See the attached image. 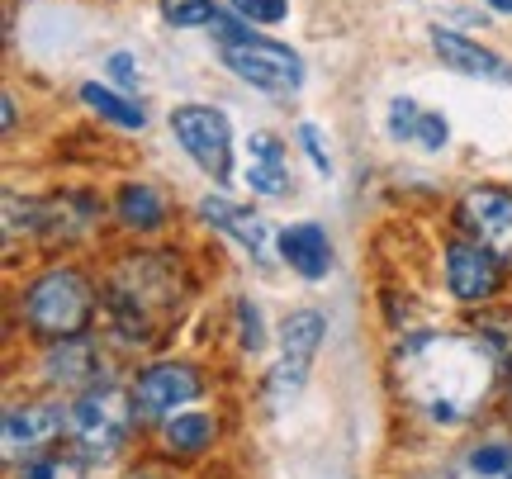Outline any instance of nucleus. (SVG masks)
<instances>
[{
  "instance_id": "nucleus-18",
  "label": "nucleus",
  "mask_w": 512,
  "mask_h": 479,
  "mask_svg": "<svg viewBox=\"0 0 512 479\" xmlns=\"http://www.w3.org/2000/svg\"><path fill=\"white\" fill-rule=\"evenodd\" d=\"M119 219L128 223V228H157V223L166 219V200H162V190H152V185L143 181H133L119 190Z\"/></svg>"
},
{
  "instance_id": "nucleus-10",
  "label": "nucleus",
  "mask_w": 512,
  "mask_h": 479,
  "mask_svg": "<svg viewBox=\"0 0 512 479\" xmlns=\"http://www.w3.org/2000/svg\"><path fill=\"white\" fill-rule=\"evenodd\" d=\"M446 285H451V295L465 299V304H484V299H494L498 285H503V261H498L489 247H479L475 238L451 242V247H446Z\"/></svg>"
},
{
  "instance_id": "nucleus-20",
  "label": "nucleus",
  "mask_w": 512,
  "mask_h": 479,
  "mask_svg": "<svg viewBox=\"0 0 512 479\" xmlns=\"http://www.w3.org/2000/svg\"><path fill=\"white\" fill-rule=\"evenodd\" d=\"M19 479H86V461L81 456H62V451H43L24 465Z\"/></svg>"
},
{
  "instance_id": "nucleus-22",
  "label": "nucleus",
  "mask_w": 512,
  "mask_h": 479,
  "mask_svg": "<svg viewBox=\"0 0 512 479\" xmlns=\"http://www.w3.org/2000/svg\"><path fill=\"white\" fill-rule=\"evenodd\" d=\"M233 10L247 24H280V19L290 15V0H233Z\"/></svg>"
},
{
  "instance_id": "nucleus-2",
  "label": "nucleus",
  "mask_w": 512,
  "mask_h": 479,
  "mask_svg": "<svg viewBox=\"0 0 512 479\" xmlns=\"http://www.w3.org/2000/svg\"><path fill=\"white\" fill-rule=\"evenodd\" d=\"M95 314V290L91 280L72 271V266H53L24 290V323L43 337H81Z\"/></svg>"
},
{
  "instance_id": "nucleus-25",
  "label": "nucleus",
  "mask_w": 512,
  "mask_h": 479,
  "mask_svg": "<svg viewBox=\"0 0 512 479\" xmlns=\"http://www.w3.org/2000/svg\"><path fill=\"white\" fill-rule=\"evenodd\" d=\"M238 328H242V347H247V351H261V347H266L261 314H256V304H247V299H238Z\"/></svg>"
},
{
  "instance_id": "nucleus-21",
  "label": "nucleus",
  "mask_w": 512,
  "mask_h": 479,
  "mask_svg": "<svg viewBox=\"0 0 512 479\" xmlns=\"http://www.w3.org/2000/svg\"><path fill=\"white\" fill-rule=\"evenodd\" d=\"M219 15L214 0H162V19L176 24V29H195V24H209Z\"/></svg>"
},
{
  "instance_id": "nucleus-24",
  "label": "nucleus",
  "mask_w": 512,
  "mask_h": 479,
  "mask_svg": "<svg viewBox=\"0 0 512 479\" xmlns=\"http://www.w3.org/2000/svg\"><path fill=\"white\" fill-rule=\"evenodd\" d=\"M446 138H451L446 119H441V114H427V110H422L418 129H413V143H418V148H427V152H441V148H446Z\"/></svg>"
},
{
  "instance_id": "nucleus-19",
  "label": "nucleus",
  "mask_w": 512,
  "mask_h": 479,
  "mask_svg": "<svg viewBox=\"0 0 512 479\" xmlns=\"http://www.w3.org/2000/svg\"><path fill=\"white\" fill-rule=\"evenodd\" d=\"M81 100H86L95 114H105L110 124H119V129H143L147 124L143 105H133L128 95H114L110 86H100V81H86V86H81Z\"/></svg>"
},
{
  "instance_id": "nucleus-13",
  "label": "nucleus",
  "mask_w": 512,
  "mask_h": 479,
  "mask_svg": "<svg viewBox=\"0 0 512 479\" xmlns=\"http://www.w3.org/2000/svg\"><path fill=\"white\" fill-rule=\"evenodd\" d=\"M200 219L214 223V228H223L228 238H238L247 252H252L261 266L271 261V233H266V223L256 219L252 209H242V204L223 200V195H209V200H200Z\"/></svg>"
},
{
  "instance_id": "nucleus-4",
  "label": "nucleus",
  "mask_w": 512,
  "mask_h": 479,
  "mask_svg": "<svg viewBox=\"0 0 512 479\" xmlns=\"http://www.w3.org/2000/svg\"><path fill=\"white\" fill-rule=\"evenodd\" d=\"M219 48H223V62L233 67V76L252 81L261 91L290 95L304 86V62H299V53H290V48L275 43V38L242 34V38H233V43H219Z\"/></svg>"
},
{
  "instance_id": "nucleus-11",
  "label": "nucleus",
  "mask_w": 512,
  "mask_h": 479,
  "mask_svg": "<svg viewBox=\"0 0 512 479\" xmlns=\"http://www.w3.org/2000/svg\"><path fill=\"white\" fill-rule=\"evenodd\" d=\"M432 48L446 67H456L465 76H479V81H494V86H512V67L498 53L470 43L465 34H451V29H432Z\"/></svg>"
},
{
  "instance_id": "nucleus-26",
  "label": "nucleus",
  "mask_w": 512,
  "mask_h": 479,
  "mask_svg": "<svg viewBox=\"0 0 512 479\" xmlns=\"http://www.w3.org/2000/svg\"><path fill=\"white\" fill-rule=\"evenodd\" d=\"M299 143H304V152H309V162L328 176L332 171V162H328V152H323V138H318V129L313 124H299Z\"/></svg>"
},
{
  "instance_id": "nucleus-3",
  "label": "nucleus",
  "mask_w": 512,
  "mask_h": 479,
  "mask_svg": "<svg viewBox=\"0 0 512 479\" xmlns=\"http://www.w3.org/2000/svg\"><path fill=\"white\" fill-rule=\"evenodd\" d=\"M133 399H124L119 389H86L72 408H67V432H72V442L86 451V456H114L119 446H124L128 427H133Z\"/></svg>"
},
{
  "instance_id": "nucleus-28",
  "label": "nucleus",
  "mask_w": 512,
  "mask_h": 479,
  "mask_svg": "<svg viewBox=\"0 0 512 479\" xmlns=\"http://www.w3.org/2000/svg\"><path fill=\"white\" fill-rule=\"evenodd\" d=\"M494 10H503V15H512V0H489Z\"/></svg>"
},
{
  "instance_id": "nucleus-6",
  "label": "nucleus",
  "mask_w": 512,
  "mask_h": 479,
  "mask_svg": "<svg viewBox=\"0 0 512 479\" xmlns=\"http://www.w3.org/2000/svg\"><path fill=\"white\" fill-rule=\"evenodd\" d=\"M323 332H328V318L318 314V309H299V314L285 318V328H280V366L271 375V404L275 408H290L294 394L304 389L309 380V366L313 356H318V342H323Z\"/></svg>"
},
{
  "instance_id": "nucleus-7",
  "label": "nucleus",
  "mask_w": 512,
  "mask_h": 479,
  "mask_svg": "<svg viewBox=\"0 0 512 479\" xmlns=\"http://www.w3.org/2000/svg\"><path fill=\"white\" fill-rule=\"evenodd\" d=\"M456 223L479 247H489L503 266H512V195L508 190H498V185L470 190L456 209Z\"/></svg>"
},
{
  "instance_id": "nucleus-8",
  "label": "nucleus",
  "mask_w": 512,
  "mask_h": 479,
  "mask_svg": "<svg viewBox=\"0 0 512 479\" xmlns=\"http://www.w3.org/2000/svg\"><path fill=\"white\" fill-rule=\"evenodd\" d=\"M200 375L181 361H162V366H147L138 375V385H133V413H138V423H162L171 418L181 404L190 399H200Z\"/></svg>"
},
{
  "instance_id": "nucleus-15",
  "label": "nucleus",
  "mask_w": 512,
  "mask_h": 479,
  "mask_svg": "<svg viewBox=\"0 0 512 479\" xmlns=\"http://www.w3.org/2000/svg\"><path fill=\"white\" fill-rule=\"evenodd\" d=\"M280 257L290 261V271L304 280H323L332 271V242L318 223H294L280 233Z\"/></svg>"
},
{
  "instance_id": "nucleus-17",
  "label": "nucleus",
  "mask_w": 512,
  "mask_h": 479,
  "mask_svg": "<svg viewBox=\"0 0 512 479\" xmlns=\"http://www.w3.org/2000/svg\"><path fill=\"white\" fill-rule=\"evenodd\" d=\"M162 437L171 451H181V456H200L214 446V418L209 413H176V418H166Z\"/></svg>"
},
{
  "instance_id": "nucleus-14",
  "label": "nucleus",
  "mask_w": 512,
  "mask_h": 479,
  "mask_svg": "<svg viewBox=\"0 0 512 479\" xmlns=\"http://www.w3.org/2000/svg\"><path fill=\"white\" fill-rule=\"evenodd\" d=\"M441 479H512V432L475 437Z\"/></svg>"
},
{
  "instance_id": "nucleus-5",
  "label": "nucleus",
  "mask_w": 512,
  "mask_h": 479,
  "mask_svg": "<svg viewBox=\"0 0 512 479\" xmlns=\"http://www.w3.org/2000/svg\"><path fill=\"white\" fill-rule=\"evenodd\" d=\"M171 129L176 143L190 152V162L200 166L204 176L228 181L233 176V129H228V114L214 105H181L171 114Z\"/></svg>"
},
{
  "instance_id": "nucleus-16",
  "label": "nucleus",
  "mask_w": 512,
  "mask_h": 479,
  "mask_svg": "<svg viewBox=\"0 0 512 479\" xmlns=\"http://www.w3.org/2000/svg\"><path fill=\"white\" fill-rule=\"evenodd\" d=\"M247 157H252V162H247V185H252L256 195H285V181H290V176H285V148H280V143H275L271 133H252V138H247Z\"/></svg>"
},
{
  "instance_id": "nucleus-9",
  "label": "nucleus",
  "mask_w": 512,
  "mask_h": 479,
  "mask_svg": "<svg viewBox=\"0 0 512 479\" xmlns=\"http://www.w3.org/2000/svg\"><path fill=\"white\" fill-rule=\"evenodd\" d=\"M67 427V413L53 404H15L5 413V427H0V442H5V461L29 465L34 456H43L53 437Z\"/></svg>"
},
{
  "instance_id": "nucleus-27",
  "label": "nucleus",
  "mask_w": 512,
  "mask_h": 479,
  "mask_svg": "<svg viewBox=\"0 0 512 479\" xmlns=\"http://www.w3.org/2000/svg\"><path fill=\"white\" fill-rule=\"evenodd\" d=\"M105 67H110V76L119 86H138V62H133V53H114Z\"/></svg>"
},
{
  "instance_id": "nucleus-12",
  "label": "nucleus",
  "mask_w": 512,
  "mask_h": 479,
  "mask_svg": "<svg viewBox=\"0 0 512 479\" xmlns=\"http://www.w3.org/2000/svg\"><path fill=\"white\" fill-rule=\"evenodd\" d=\"M100 370H105V361L95 356V347L86 337H62V342L43 356V375H48L53 385L81 389V394L100 385Z\"/></svg>"
},
{
  "instance_id": "nucleus-23",
  "label": "nucleus",
  "mask_w": 512,
  "mask_h": 479,
  "mask_svg": "<svg viewBox=\"0 0 512 479\" xmlns=\"http://www.w3.org/2000/svg\"><path fill=\"white\" fill-rule=\"evenodd\" d=\"M418 119H422V110L413 105V100H408V95H399V100H394V110H389V138H399V143L408 138V143H413Z\"/></svg>"
},
{
  "instance_id": "nucleus-1",
  "label": "nucleus",
  "mask_w": 512,
  "mask_h": 479,
  "mask_svg": "<svg viewBox=\"0 0 512 479\" xmlns=\"http://www.w3.org/2000/svg\"><path fill=\"white\" fill-rule=\"evenodd\" d=\"M403 399L427 413L432 423L456 427L475 418V408L494 389V351L479 337L460 332H418L394 356Z\"/></svg>"
}]
</instances>
